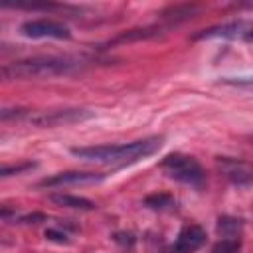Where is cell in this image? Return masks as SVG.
I'll return each mask as SVG.
<instances>
[{
    "label": "cell",
    "instance_id": "cell-18",
    "mask_svg": "<svg viewBox=\"0 0 253 253\" xmlns=\"http://www.w3.org/2000/svg\"><path fill=\"white\" fill-rule=\"evenodd\" d=\"M115 241L121 243L123 247H132L134 245V235L132 233H117L115 235Z\"/></svg>",
    "mask_w": 253,
    "mask_h": 253
},
{
    "label": "cell",
    "instance_id": "cell-6",
    "mask_svg": "<svg viewBox=\"0 0 253 253\" xmlns=\"http://www.w3.org/2000/svg\"><path fill=\"white\" fill-rule=\"evenodd\" d=\"M107 174L103 172H79V170H71V172H59L53 174L49 178L40 180L36 186L38 188H63V186H87V184H97L101 180H105Z\"/></svg>",
    "mask_w": 253,
    "mask_h": 253
},
{
    "label": "cell",
    "instance_id": "cell-13",
    "mask_svg": "<svg viewBox=\"0 0 253 253\" xmlns=\"http://www.w3.org/2000/svg\"><path fill=\"white\" fill-rule=\"evenodd\" d=\"M217 231L221 237H239L241 239V231H243V219L239 217H231V215H223L217 221Z\"/></svg>",
    "mask_w": 253,
    "mask_h": 253
},
{
    "label": "cell",
    "instance_id": "cell-9",
    "mask_svg": "<svg viewBox=\"0 0 253 253\" xmlns=\"http://www.w3.org/2000/svg\"><path fill=\"white\" fill-rule=\"evenodd\" d=\"M204 38H243L249 42L251 40V24L247 20H237V22H229L223 26H213V28L202 30L192 40H204Z\"/></svg>",
    "mask_w": 253,
    "mask_h": 253
},
{
    "label": "cell",
    "instance_id": "cell-1",
    "mask_svg": "<svg viewBox=\"0 0 253 253\" xmlns=\"http://www.w3.org/2000/svg\"><path fill=\"white\" fill-rule=\"evenodd\" d=\"M95 61H97L95 57H87V55H79V57L43 55V57H30V59H20L12 63H0V81L69 75L89 67Z\"/></svg>",
    "mask_w": 253,
    "mask_h": 253
},
{
    "label": "cell",
    "instance_id": "cell-20",
    "mask_svg": "<svg viewBox=\"0 0 253 253\" xmlns=\"http://www.w3.org/2000/svg\"><path fill=\"white\" fill-rule=\"evenodd\" d=\"M40 221H45V215L43 213H32V215L20 217V223H40Z\"/></svg>",
    "mask_w": 253,
    "mask_h": 253
},
{
    "label": "cell",
    "instance_id": "cell-19",
    "mask_svg": "<svg viewBox=\"0 0 253 253\" xmlns=\"http://www.w3.org/2000/svg\"><path fill=\"white\" fill-rule=\"evenodd\" d=\"M45 237H47V239H53V241H57V243H67V241H69L67 235L61 233V231H57V229H45Z\"/></svg>",
    "mask_w": 253,
    "mask_h": 253
},
{
    "label": "cell",
    "instance_id": "cell-7",
    "mask_svg": "<svg viewBox=\"0 0 253 253\" xmlns=\"http://www.w3.org/2000/svg\"><path fill=\"white\" fill-rule=\"evenodd\" d=\"M217 166L221 170V174L237 188H249L251 180H253V170L251 164L247 160L241 158H231V156H219L217 158Z\"/></svg>",
    "mask_w": 253,
    "mask_h": 253
},
{
    "label": "cell",
    "instance_id": "cell-15",
    "mask_svg": "<svg viewBox=\"0 0 253 253\" xmlns=\"http://www.w3.org/2000/svg\"><path fill=\"white\" fill-rule=\"evenodd\" d=\"M34 168H36V162H32V160H24V162H16V164H0V178L18 176V174H24Z\"/></svg>",
    "mask_w": 253,
    "mask_h": 253
},
{
    "label": "cell",
    "instance_id": "cell-2",
    "mask_svg": "<svg viewBox=\"0 0 253 253\" xmlns=\"http://www.w3.org/2000/svg\"><path fill=\"white\" fill-rule=\"evenodd\" d=\"M162 136H148L134 142L123 144H97V146H71L69 152L83 160H95L103 164H132L150 154H154L162 146Z\"/></svg>",
    "mask_w": 253,
    "mask_h": 253
},
{
    "label": "cell",
    "instance_id": "cell-21",
    "mask_svg": "<svg viewBox=\"0 0 253 253\" xmlns=\"http://www.w3.org/2000/svg\"><path fill=\"white\" fill-rule=\"evenodd\" d=\"M14 215V210L12 208H6V206H0V219H8Z\"/></svg>",
    "mask_w": 253,
    "mask_h": 253
},
{
    "label": "cell",
    "instance_id": "cell-11",
    "mask_svg": "<svg viewBox=\"0 0 253 253\" xmlns=\"http://www.w3.org/2000/svg\"><path fill=\"white\" fill-rule=\"evenodd\" d=\"M49 200L57 206H63V208H71V210H83V211H91L95 210V202L83 198V196H73V194H51Z\"/></svg>",
    "mask_w": 253,
    "mask_h": 253
},
{
    "label": "cell",
    "instance_id": "cell-8",
    "mask_svg": "<svg viewBox=\"0 0 253 253\" xmlns=\"http://www.w3.org/2000/svg\"><path fill=\"white\" fill-rule=\"evenodd\" d=\"M206 229L200 225H184L172 245V253H194L206 243Z\"/></svg>",
    "mask_w": 253,
    "mask_h": 253
},
{
    "label": "cell",
    "instance_id": "cell-14",
    "mask_svg": "<svg viewBox=\"0 0 253 253\" xmlns=\"http://www.w3.org/2000/svg\"><path fill=\"white\" fill-rule=\"evenodd\" d=\"M144 206L152 210H172L176 206V200L172 194H150L144 198Z\"/></svg>",
    "mask_w": 253,
    "mask_h": 253
},
{
    "label": "cell",
    "instance_id": "cell-10",
    "mask_svg": "<svg viewBox=\"0 0 253 253\" xmlns=\"http://www.w3.org/2000/svg\"><path fill=\"white\" fill-rule=\"evenodd\" d=\"M162 26H146V28H134L128 32H123L119 36H115L113 40H109L105 45H117V43H130V42H140V40H148L154 38L162 32Z\"/></svg>",
    "mask_w": 253,
    "mask_h": 253
},
{
    "label": "cell",
    "instance_id": "cell-3",
    "mask_svg": "<svg viewBox=\"0 0 253 253\" xmlns=\"http://www.w3.org/2000/svg\"><path fill=\"white\" fill-rule=\"evenodd\" d=\"M160 168L172 180L182 182L186 186H192L196 190L204 188V184H206V172H204L202 164L190 154H182V152L166 154L160 160Z\"/></svg>",
    "mask_w": 253,
    "mask_h": 253
},
{
    "label": "cell",
    "instance_id": "cell-5",
    "mask_svg": "<svg viewBox=\"0 0 253 253\" xmlns=\"http://www.w3.org/2000/svg\"><path fill=\"white\" fill-rule=\"evenodd\" d=\"M20 32L26 38H55V40H69L71 32L63 22L57 20H47V18H36V20H26L20 26Z\"/></svg>",
    "mask_w": 253,
    "mask_h": 253
},
{
    "label": "cell",
    "instance_id": "cell-4",
    "mask_svg": "<svg viewBox=\"0 0 253 253\" xmlns=\"http://www.w3.org/2000/svg\"><path fill=\"white\" fill-rule=\"evenodd\" d=\"M93 113L87 109H79V107H67V109H51V111H40V113H32L28 117V121L36 126L42 128H49V126H65V125H73V123H81L91 119Z\"/></svg>",
    "mask_w": 253,
    "mask_h": 253
},
{
    "label": "cell",
    "instance_id": "cell-12",
    "mask_svg": "<svg viewBox=\"0 0 253 253\" xmlns=\"http://www.w3.org/2000/svg\"><path fill=\"white\" fill-rule=\"evenodd\" d=\"M198 6L196 4H178V6H170L166 8L160 16L162 20H166L168 24H178V22H184V20H190L194 14H198Z\"/></svg>",
    "mask_w": 253,
    "mask_h": 253
},
{
    "label": "cell",
    "instance_id": "cell-16",
    "mask_svg": "<svg viewBox=\"0 0 253 253\" xmlns=\"http://www.w3.org/2000/svg\"><path fill=\"white\" fill-rule=\"evenodd\" d=\"M241 251V239L239 237H221L211 249V253H239Z\"/></svg>",
    "mask_w": 253,
    "mask_h": 253
},
{
    "label": "cell",
    "instance_id": "cell-17",
    "mask_svg": "<svg viewBox=\"0 0 253 253\" xmlns=\"http://www.w3.org/2000/svg\"><path fill=\"white\" fill-rule=\"evenodd\" d=\"M30 115H32V109H28V107H0V123L24 119Z\"/></svg>",
    "mask_w": 253,
    "mask_h": 253
}]
</instances>
